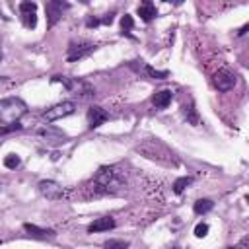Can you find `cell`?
<instances>
[{"label":"cell","mask_w":249,"mask_h":249,"mask_svg":"<svg viewBox=\"0 0 249 249\" xmlns=\"http://www.w3.org/2000/svg\"><path fill=\"white\" fill-rule=\"evenodd\" d=\"M113 16H115V14H107V16L101 19V23H107V25H109V23H113Z\"/></svg>","instance_id":"cell-26"},{"label":"cell","mask_w":249,"mask_h":249,"mask_svg":"<svg viewBox=\"0 0 249 249\" xmlns=\"http://www.w3.org/2000/svg\"><path fill=\"white\" fill-rule=\"evenodd\" d=\"M144 72L150 76V78H154V80H161V78H167L169 76V72H165V70H156V68H152V66H144Z\"/></svg>","instance_id":"cell-20"},{"label":"cell","mask_w":249,"mask_h":249,"mask_svg":"<svg viewBox=\"0 0 249 249\" xmlns=\"http://www.w3.org/2000/svg\"><path fill=\"white\" fill-rule=\"evenodd\" d=\"M99 23H101V21H99L97 18H88V21H86L88 27H95V25H99Z\"/></svg>","instance_id":"cell-25"},{"label":"cell","mask_w":249,"mask_h":249,"mask_svg":"<svg viewBox=\"0 0 249 249\" xmlns=\"http://www.w3.org/2000/svg\"><path fill=\"white\" fill-rule=\"evenodd\" d=\"M193 183V177H189V175H185V177H179V179H175V183H173V191L179 195V193H183L189 185Z\"/></svg>","instance_id":"cell-18"},{"label":"cell","mask_w":249,"mask_h":249,"mask_svg":"<svg viewBox=\"0 0 249 249\" xmlns=\"http://www.w3.org/2000/svg\"><path fill=\"white\" fill-rule=\"evenodd\" d=\"M91 185H93V195H105V193L113 191V187L119 185V173H117V169L115 167H101L95 173Z\"/></svg>","instance_id":"cell-3"},{"label":"cell","mask_w":249,"mask_h":249,"mask_svg":"<svg viewBox=\"0 0 249 249\" xmlns=\"http://www.w3.org/2000/svg\"><path fill=\"white\" fill-rule=\"evenodd\" d=\"M21 124L14 123V124H8V126H0V134H8V132H14V130H19Z\"/></svg>","instance_id":"cell-24"},{"label":"cell","mask_w":249,"mask_h":249,"mask_svg":"<svg viewBox=\"0 0 249 249\" xmlns=\"http://www.w3.org/2000/svg\"><path fill=\"white\" fill-rule=\"evenodd\" d=\"M74 109H76V103L74 101H62V103H56L51 109H47L43 113V119L45 121H56V119H62V117L72 115Z\"/></svg>","instance_id":"cell-4"},{"label":"cell","mask_w":249,"mask_h":249,"mask_svg":"<svg viewBox=\"0 0 249 249\" xmlns=\"http://www.w3.org/2000/svg\"><path fill=\"white\" fill-rule=\"evenodd\" d=\"M68 8V4H62L58 0H51L45 4V12H47V25L53 27L56 25V21L62 18V10Z\"/></svg>","instance_id":"cell-7"},{"label":"cell","mask_w":249,"mask_h":249,"mask_svg":"<svg viewBox=\"0 0 249 249\" xmlns=\"http://www.w3.org/2000/svg\"><path fill=\"white\" fill-rule=\"evenodd\" d=\"M27 111V105L19 97H6L0 99V121L4 124H14L18 123Z\"/></svg>","instance_id":"cell-2"},{"label":"cell","mask_w":249,"mask_h":249,"mask_svg":"<svg viewBox=\"0 0 249 249\" xmlns=\"http://www.w3.org/2000/svg\"><path fill=\"white\" fill-rule=\"evenodd\" d=\"M237 78L231 70H220L214 74V86L220 89V91H230L233 86H235Z\"/></svg>","instance_id":"cell-8"},{"label":"cell","mask_w":249,"mask_h":249,"mask_svg":"<svg viewBox=\"0 0 249 249\" xmlns=\"http://www.w3.org/2000/svg\"><path fill=\"white\" fill-rule=\"evenodd\" d=\"M206 233H208V226H206V224H196L195 235H196V237H204Z\"/></svg>","instance_id":"cell-23"},{"label":"cell","mask_w":249,"mask_h":249,"mask_svg":"<svg viewBox=\"0 0 249 249\" xmlns=\"http://www.w3.org/2000/svg\"><path fill=\"white\" fill-rule=\"evenodd\" d=\"M138 16H140L144 21H152V19L158 16V10H156V6H154L150 0H146V2H142V4L138 6Z\"/></svg>","instance_id":"cell-14"},{"label":"cell","mask_w":249,"mask_h":249,"mask_svg":"<svg viewBox=\"0 0 249 249\" xmlns=\"http://www.w3.org/2000/svg\"><path fill=\"white\" fill-rule=\"evenodd\" d=\"M115 228V220L113 218H109V216H105V218H97L95 222H91L89 226H88V231H107V230H113Z\"/></svg>","instance_id":"cell-13"},{"label":"cell","mask_w":249,"mask_h":249,"mask_svg":"<svg viewBox=\"0 0 249 249\" xmlns=\"http://www.w3.org/2000/svg\"><path fill=\"white\" fill-rule=\"evenodd\" d=\"M4 165H6L8 169H16V167L19 165V158H18L16 154H10V156L4 158Z\"/></svg>","instance_id":"cell-22"},{"label":"cell","mask_w":249,"mask_h":249,"mask_svg":"<svg viewBox=\"0 0 249 249\" xmlns=\"http://www.w3.org/2000/svg\"><path fill=\"white\" fill-rule=\"evenodd\" d=\"M93 49H95V45L93 43H88V41H84V43H70L68 53H66V58H68V62H76V60L88 56Z\"/></svg>","instance_id":"cell-5"},{"label":"cell","mask_w":249,"mask_h":249,"mask_svg":"<svg viewBox=\"0 0 249 249\" xmlns=\"http://www.w3.org/2000/svg\"><path fill=\"white\" fill-rule=\"evenodd\" d=\"M132 25H134V21H132V18L128 16V14H124L123 16V19H121V27H123V33H130V29H132Z\"/></svg>","instance_id":"cell-21"},{"label":"cell","mask_w":249,"mask_h":249,"mask_svg":"<svg viewBox=\"0 0 249 249\" xmlns=\"http://www.w3.org/2000/svg\"><path fill=\"white\" fill-rule=\"evenodd\" d=\"M23 230L31 235V237H35V239H53L56 233H54V230H45V228H39V226H35V224H23Z\"/></svg>","instance_id":"cell-11"},{"label":"cell","mask_w":249,"mask_h":249,"mask_svg":"<svg viewBox=\"0 0 249 249\" xmlns=\"http://www.w3.org/2000/svg\"><path fill=\"white\" fill-rule=\"evenodd\" d=\"M228 249H235V247H228Z\"/></svg>","instance_id":"cell-28"},{"label":"cell","mask_w":249,"mask_h":249,"mask_svg":"<svg viewBox=\"0 0 249 249\" xmlns=\"http://www.w3.org/2000/svg\"><path fill=\"white\" fill-rule=\"evenodd\" d=\"M171 97H173L171 89H161V91H156V93L152 95V103H154L156 107L163 109V107H167V105L171 103Z\"/></svg>","instance_id":"cell-15"},{"label":"cell","mask_w":249,"mask_h":249,"mask_svg":"<svg viewBox=\"0 0 249 249\" xmlns=\"http://www.w3.org/2000/svg\"><path fill=\"white\" fill-rule=\"evenodd\" d=\"M19 14H21V21L25 27L33 29L37 25V4L35 2H21Z\"/></svg>","instance_id":"cell-6"},{"label":"cell","mask_w":249,"mask_h":249,"mask_svg":"<svg viewBox=\"0 0 249 249\" xmlns=\"http://www.w3.org/2000/svg\"><path fill=\"white\" fill-rule=\"evenodd\" d=\"M136 152H140L144 158L148 160H156L158 163H163V165H175L177 160H175V154L158 138H148L144 140L142 144L136 146Z\"/></svg>","instance_id":"cell-1"},{"label":"cell","mask_w":249,"mask_h":249,"mask_svg":"<svg viewBox=\"0 0 249 249\" xmlns=\"http://www.w3.org/2000/svg\"><path fill=\"white\" fill-rule=\"evenodd\" d=\"M212 206H214V202L210 200V198H198L196 202H195V212L196 214H206V212H210L212 210Z\"/></svg>","instance_id":"cell-16"},{"label":"cell","mask_w":249,"mask_h":249,"mask_svg":"<svg viewBox=\"0 0 249 249\" xmlns=\"http://www.w3.org/2000/svg\"><path fill=\"white\" fill-rule=\"evenodd\" d=\"M183 115H185V119L191 123V124H198L200 123V119H198V113L195 111V107L193 105H183Z\"/></svg>","instance_id":"cell-17"},{"label":"cell","mask_w":249,"mask_h":249,"mask_svg":"<svg viewBox=\"0 0 249 249\" xmlns=\"http://www.w3.org/2000/svg\"><path fill=\"white\" fill-rule=\"evenodd\" d=\"M37 134H39V136H45L49 142H62V140L66 138V134H64L62 130L53 128V126H43V128L37 130Z\"/></svg>","instance_id":"cell-12"},{"label":"cell","mask_w":249,"mask_h":249,"mask_svg":"<svg viewBox=\"0 0 249 249\" xmlns=\"http://www.w3.org/2000/svg\"><path fill=\"white\" fill-rule=\"evenodd\" d=\"M107 119H109V115H107L101 107L93 105V107L88 109V123H89V128H97V126L103 124Z\"/></svg>","instance_id":"cell-10"},{"label":"cell","mask_w":249,"mask_h":249,"mask_svg":"<svg viewBox=\"0 0 249 249\" xmlns=\"http://www.w3.org/2000/svg\"><path fill=\"white\" fill-rule=\"evenodd\" d=\"M39 193H41L43 196L51 198V200H56V198H60V196L64 195V189H62L60 183L47 179V181H41V183H39Z\"/></svg>","instance_id":"cell-9"},{"label":"cell","mask_w":249,"mask_h":249,"mask_svg":"<svg viewBox=\"0 0 249 249\" xmlns=\"http://www.w3.org/2000/svg\"><path fill=\"white\" fill-rule=\"evenodd\" d=\"M103 249H128V241L124 239H109L103 243Z\"/></svg>","instance_id":"cell-19"},{"label":"cell","mask_w":249,"mask_h":249,"mask_svg":"<svg viewBox=\"0 0 249 249\" xmlns=\"http://www.w3.org/2000/svg\"><path fill=\"white\" fill-rule=\"evenodd\" d=\"M245 31H247V23H245V25H243V27H241V29H239V35H243V33H245Z\"/></svg>","instance_id":"cell-27"}]
</instances>
